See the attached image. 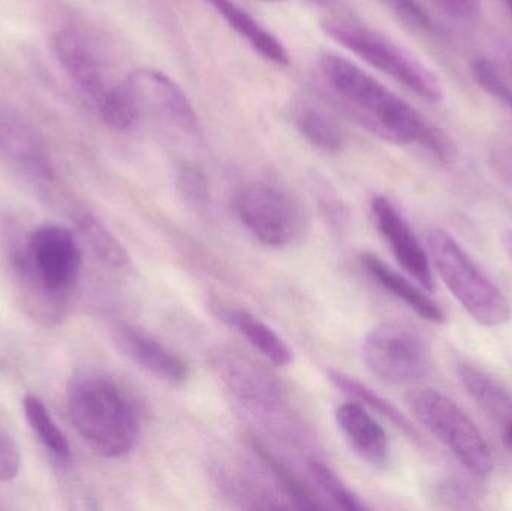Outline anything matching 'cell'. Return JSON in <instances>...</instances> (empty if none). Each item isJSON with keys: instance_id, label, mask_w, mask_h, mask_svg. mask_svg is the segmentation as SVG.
<instances>
[{"instance_id": "obj_1", "label": "cell", "mask_w": 512, "mask_h": 511, "mask_svg": "<svg viewBox=\"0 0 512 511\" xmlns=\"http://www.w3.org/2000/svg\"><path fill=\"white\" fill-rule=\"evenodd\" d=\"M321 71L340 107L373 135L397 146L418 144L441 162L456 158V144L445 132L351 60L325 54Z\"/></svg>"}, {"instance_id": "obj_2", "label": "cell", "mask_w": 512, "mask_h": 511, "mask_svg": "<svg viewBox=\"0 0 512 511\" xmlns=\"http://www.w3.org/2000/svg\"><path fill=\"white\" fill-rule=\"evenodd\" d=\"M72 425L98 456L122 458L137 443L140 422L131 398L110 378L81 375L68 390Z\"/></svg>"}, {"instance_id": "obj_3", "label": "cell", "mask_w": 512, "mask_h": 511, "mask_svg": "<svg viewBox=\"0 0 512 511\" xmlns=\"http://www.w3.org/2000/svg\"><path fill=\"white\" fill-rule=\"evenodd\" d=\"M433 267L445 287L477 323L504 326L511 320V303L504 291L475 264L468 252L444 230L427 236Z\"/></svg>"}, {"instance_id": "obj_4", "label": "cell", "mask_w": 512, "mask_h": 511, "mask_svg": "<svg viewBox=\"0 0 512 511\" xmlns=\"http://www.w3.org/2000/svg\"><path fill=\"white\" fill-rule=\"evenodd\" d=\"M322 30L355 56L384 72L429 104L442 101L441 83L427 66L387 36L345 18L322 21Z\"/></svg>"}, {"instance_id": "obj_5", "label": "cell", "mask_w": 512, "mask_h": 511, "mask_svg": "<svg viewBox=\"0 0 512 511\" xmlns=\"http://www.w3.org/2000/svg\"><path fill=\"white\" fill-rule=\"evenodd\" d=\"M405 401L418 425L441 441L469 473L480 479L492 474L489 444L456 402L433 389L412 390Z\"/></svg>"}, {"instance_id": "obj_6", "label": "cell", "mask_w": 512, "mask_h": 511, "mask_svg": "<svg viewBox=\"0 0 512 511\" xmlns=\"http://www.w3.org/2000/svg\"><path fill=\"white\" fill-rule=\"evenodd\" d=\"M363 359L375 377L390 384L423 380L432 365L426 341L397 323L379 324L370 330L363 342Z\"/></svg>"}, {"instance_id": "obj_7", "label": "cell", "mask_w": 512, "mask_h": 511, "mask_svg": "<svg viewBox=\"0 0 512 511\" xmlns=\"http://www.w3.org/2000/svg\"><path fill=\"white\" fill-rule=\"evenodd\" d=\"M14 269L23 270L53 293L68 297L80 275V246L66 228L42 225L30 234L24 251L15 255Z\"/></svg>"}, {"instance_id": "obj_8", "label": "cell", "mask_w": 512, "mask_h": 511, "mask_svg": "<svg viewBox=\"0 0 512 511\" xmlns=\"http://www.w3.org/2000/svg\"><path fill=\"white\" fill-rule=\"evenodd\" d=\"M237 216L249 233L268 248L292 245L303 231V216L285 192L265 183H249L237 194Z\"/></svg>"}, {"instance_id": "obj_9", "label": "cell", "mask_w": 512, "mask_h": 511, "mask_svg": "<svg viewBox=\"0 0 512 511\" xmlns=\"http://www.w3.org/2000/svg\"><path fill=\"white\" fill-rule=\"evenodd\" d=\"M207 359L222 383L245 404L264 411L283 404V392L276 380L239 350L216 347Z\"/></svg>"}, {"instance_id": "obj_10", "label": "cell", "mask_w": 512, "mask_h": 511, "mask_svg": "<svg viewBox=\"0 0 512 511\" xmlns=\"http://www.w3.org/2000/svg\"><path fill=\"white\" fill-rule=\"evenodd\" d=\"M372 215L376 228L402 269L424 290H435L432 261L402 212L387 197L378 195L372 200Z\"/></svg>"}, {"instance_id": "obj_11", "label": "cell", "mask_w": 512, "mask_h": 511, "mask_svg": "<svg viewBox=\"0 0 512 511\" xmlns=\"http://www.w3.org/2000/svg\"><path fill=\"white\" fill-rule=\"evenodd\" d=\"M137 99L141 116L146 111L164 117L183 131H198V116L191 101L167 74L155 69H138L125 78Z\"/></svg>"}, {"instance_id": "obj_12", "label": "cell", "mask_w": 512, "mask_h": 511, "mask_svg": "<svg viewBox=\"0 0 512 511\" xmlns=\"http://www.w3.org/2000/svg\"><path fill=\"white\" fill-rule=\"evenodd\" d=\"M113 336L117 348L156 380L174 387L183 386L189 380L188 363L155 336L129 324H117Z\"/></svg>"}, {"instance_id": "obj_13", "label": "cell", "mask_w": 512, "mask_h": 511, "mask_svg": "<svg viewBox=\"0 0 512 511\" xmlns=\"http://www.w3.org/2000/svg\"><path fill=\"white\" fill-rule=\"evenodd\" d=\"M53 50L75 86L99 105L111 87H108L101 62L86 36L80 30L66 27L54 35Z\"/></svg>"}, {"instance_id": "obj_14", "label": "cell", "mask_w": 512, "mask_h": 511, "mask_svg": "<svg viewBox=\"0 0 512 511\" xmlns=\"http://www.w3.org/2000/svg\"><path fill=\"white\" fill-rule=\"evenodd\" d=\"M0 155L36 177H51L50 159L38 132L0 104Z\"/></svg>"}, {"instance_id": "obj_15", "label": "cell", "mask_w": 512, "mask_h": 511, "mask_svg": "<svg viewBox=\"0 0 512 511\" xmlns=\"http://www.w3.org/2000/svg\"><path fill=\"white\" fill-rule=\"evenodd\" d=\"M336 422L351 449L367 464L384 467L390 456V443L382 426L360 402H346L336 410Z\"/></svg>"}, {"instance_id": "obj_16", "label": "cell", "mask_w": 512, "mask_h": 511, "mask_svg": "<svg viewBox=\"0 0 512 511\" xmlns=\"http://www.w3.org/2000/svg\"><path fill=\"white\" fill-rule=\"evenodd\" d=\"M360 263L363 269L384 288L391 296L408 306L418 317L429 323L444 324L447 315L442 311L441 306L414 282L409 281L402 273L391 269L387 263L381 260L378 255L372 252H363L360 255Z\"/></svg>"}, {"instance_id": "obj_17", "label": "cell", "mask_w": 512, "mask_h": 511, "mask_svg": "<svg viewBox=\"0 0 512 511\" xmlns=\"http://www.w3.org/2000/svg\"><path fill=\"white\" fill-rule=\"evenodd\" d=\"M231 29L236 30L249 45L268 62L288 66L289 54L282 42L265 29L258 20L233 0H206Z\"/></svg>"}, {"instance_id": "obj_18", "label": "cell", "mask_w": 512, "mask_h": 511, "mask_svg": "<svg viewBox=\"0 0 512 511\" xmlns=\"http://www.w3.org/2000/svg\"><path fill=\"white\" fill-rule=\"evenodd\" d=\"M457 377L475 404L499 428L502 429L512 422V390L471 363H460L457 366Z\"/></svg>"}, {"instance_id": "obj_19", "label": "cell", "mask_w": 512, "mask_h": 511, "mask_svg": "<svg viewBox=\"0 0 512 511\" xmlns=\"http://www.w3.org/2000/svg\"><path fill=\"white\" fill-rule=\"evenodd\" d=\"M292 120L297 131L316 149L336 153L345 147L346 135L342 126L315 102L307 99L295 102Z\"/></svg>"}, {"instance_id": "obj_20", "label": "cell", "mask_w": 512, "mask_h": 511, "mask_svg": "<svg viewBox=\"0 0 512 511\" xmlns=\"http://www.w3.org/2000/svg\"><path fill=\"white\" fill-rule=\"evenodd\" d=\"M222 318L237 330L258 353L270 360L274 366H288L292 362V351L286 342L264 321L242 309H224Z\"/></svg>"}, {"instance_id": "obj_21", "label": "cell", "mask_w": 512, "mask_h": 511, "mask_svg": "<svg viewBox=\"0 0 512 511\" xmlns=\"http://www.w3.org/2000/svg\"><path fill=\"white\" fill-rule=\"evenodd\" d=\"M328 380L337 389L342 390L346 395L352 396L355 401L360 402L364 407H369L370 410L376 411L379 416L393 423L399 431H402L406 437L411 438L415 443H423V437L418 432L417 426L396 405L391 404L388 399L376 393L375 390L370 389L366 384L360 383L357 378L349 377V375L343 374V372L331 369V371H328Z\"/></svg>"}, {"instance_id": "obj_22", "label": "cell", "mask_w": 512, "mask_h": 511, "mask_svg": "<svg viewBox=\"0 0 512 511\" xmlns=\"http://www.w3.org/2000/svg\"><path fill=\"white\" fill-rule=\"evenodd\" d=\"M249 443H251L252 450L261 459L262 464L265 465L268 471H270L273 479L276 480L277 485L280 486L286 497L291 500L297 509L304 510H318L327 509L321 498L303 483V480L282 461L277 458L270 449L264 446L258 438L251 435L249 437Z\"/></svg>"}, {"instance_id": "obj_23", "label": "cell", "mask_w": 512, "mask_h": 511, "mask_svg": "<svg viewBox=\"0 0 512 511\" xmlns=\"http://www.w3.org/2000/svg\"><path fill=\"white\" fill-rule=\"evenodd\" d=\"M24 414L36 437L42 446L62 464H69L72 459L71 446L62 429L54 423L50 411L45 407L41 399L33 395H27L23 401Z\"/></svg>"}, {"instance_id": "obj_24", "label": "cell", "mask_w": 512, "mask_h": 511, "mask_svg": "<svg viewBox=\"0 0 512 511\" xmlns=\"http://www.w3.org/2000/svg\"><path fill=\"white\" fill-rule=\"evenodd\" d=\"M80 230L84 239L89 243L99 260L111 269H126L131 263L125 248L120 245L114 234L105 227L101 219L93 215H83L80 218Z\"/></svg>"}, {"instance_id": "obj_25", "label": "cell", "mask_w": 512, "mask_h": 511, "mask_svg": "<svg viewBox=\"0 0 512 511\" xmlns=\"http://www.w3.org/2000/svg\"><path fill=\"white\" fill-rule=\"evenodd\" d=\"M99 110L104 122L114 131H128L141 119L137 99L125 81L108 90L99 102Z\"/></svg>"}, {"instance_id": "obj_26", "label": "cell", "mask_w": 512, "mask_h": 511, "mask_svg": "<svg viewBox=\"0 0 512 511\" xmlns=\"http://www.w3.org/2000/svg\"><path fill=\"white\" fill-rule=\"evenodd\" d=\"M309 473L315 480L319 491L330 498L331 503L336 504L340 509L348 511L366 510L367 506L343 483V480L328 467L324 462L318 459H310Z\"/></svg>"}, {"instance_id": "obj_27", "label": "cell", "mask_w": 512, "mask_h": 511, "mask_svg": "<svg viewBox=\"0 0 512 511\" xmlns=\"http://www.w3.org/2000/svg\"><path fill=\"white\" fill-rule=\"evenodd\" d=\"M472 75L484 92L498 99L512 113V84L501 74L495 63L487 59L475 60Z\"/></svg>"}, {"instance_id": "obj_28", "label": "cell", "mask_w": 512, "mask_h": 511, "mask_svg": "<svg viewBox=\"0 0 512 511\" xmlns=\"http://www.w3.org/2000/svg\"><path fill=\"white\" fill-rule=\"evenodd\" d=\"M400 23L417 33H436L435 21L417 0H381Z\"/></svg>"}, {"instance_id": "obj_29", "label": "cell", "mask_w": 512, "mask_h": 511, "mask_svg": "<svg viewBox=\"0 0 512 511\" xmlns=\"http://www.w3.org/2000/svg\"><path fill=\"white\" fill-rule=\"evenodd\" d=\"M179 186L183 197L189 203L195 204V206L206 204L207 197H209V185H207L206 177L198 168H183L180 171Z\"/></svg>"}, {"instance_id": "obj_30", "label": "cell", "mask_w": 512, "mask_h": 511, "mask_svg": "<svg viewBox=\"0 0 512 511\" xmlns=\"http://www.w3.org/2000/svg\"><path fill=\"white\" fill-rule=\"evenodd\" d=\"M20 471V453L14 440L0 431V482H11Z\"/></svg>"}, {"instance_id": "obj_31", "label": "cell", "mask_w": 512, "mask_h": 511, "mask_svg": "<svg viewBox=\"0 0 512 511\" xmlns=\"http://www.w3.org/2000/svg\"><path fill=\"white\" fill-rule=\"evenodd\" d=\"M430 2L457 20H471L477 17L481 8V0H430Z\"/></svg>"}, {"instance_id": "obj_32", "label": "cell", "mask_w": 512, "mask_h": 511, "mask_svg": "<svg viewBox=\"0 0 512 511\" xmlns=\"http://www.w3.org/2000/svg\"><path fill=\"white\" fill-rule=\"evenodd\" d=\"M468 488V486H466ZM456 482H448L438 488V500L444 501L453 509H468L471 501V491Z\"/></svg>"}, {"instance_id": "obj_33", "label": "cell", "mask_w": 512, "mask_h": 511, "mask_svg": "<svg viewBox=\"0 0 512 511\" xmlns=\"http://www.w3.org/2000/svg\"><path fill=\"white\" fill-rule=\"evenodd\" d=\"M492 168L502 185L512 192V149L496 150L492 156Z\"/></svg>"}, {"instance_id": "obj_34", "label": "cell", "mask_w": 512, "mask_h": 511, "mask_svg": "<svg viewBox=\"0 0 512 511\" xmlns=\"http://www.w3.org/2000/svg\"><path fill=\"white\" fill-rule=\"evenodd\" d=\"M502 441H504L505 447L508 452L512 453V422L508 423L507 426L501 429Z\"/></svg>"}, {"instance_id": "obj_35", "label": "cell", "mask_w": 512, "mask_h": 511, "mask_svg": "<svg viewBox=\"0 0 512 511\" xmlns=\"http://www.w3.org/2000/svg\"><path fill=\"white\" fill-rule=\"evenodd\" d=\"M502 245H504L505 252H507L512 263V230H507L502 234Z\"/></svg>"}, {"instance_id": "obj_36", "label": "cell", "mask_w": 512, "mask_h": 511, "mask_svg": "<svg viewBox=\"0 0 512 511\" xmlns=\"http://www.w3.org/2000/svg\"><path fill=\"white\" fill-rule=\"evenodd\" d=\"M312 2L318 3V5H331V3L336 2V0H312Z\"/></svg>"}, {"instance_id": "obj_37", "label": "cell", "mask_w": 512, "mask_h": 511, "mask_svg": "<svg viewBox=\"0 0 512 511\" xmlns=\"http://www.w3.org/2000/svg\"><path fill=\"white\" fill-rule=\"evenodd\" d=\"M505 5L508 6V9H510V12L512 14V0H504Z\"/></svg>"}, {"instance_id": "obj_38", "label": "cell", "mask_w": 512, "mask_h": 511, "mask_svg": "<svg viewBox=\"0 0 512 511\" xmlns=\"http://www.w3.org/2000/svg\"><path fill=\"white\" fill-rule=\"evenodd\" d=\"M262 2L276 3V2H283V0H262Z\"/></svg>"}, {"instance_id": "obj_39", "label": "cell", "mask_w": 512, "mask_h": 511, "mask_svg": "<svg viewBox=\"0 0 512 511\" xmlns=\"http://www.w3.org/2000/svg\"><path fill=\"white\" fill-rule=\"evenodd\" d=\"M508 65H510V69H511V72H512V54L510 56V59H508Z\"/></svg>"}]
</instances>
